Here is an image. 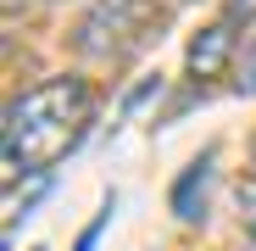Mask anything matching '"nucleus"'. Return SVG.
Here are the masks:
<instances>
[{"instance_id": "7ed1b4c3", "label": "nucleus", "mask_w": 256, "mask_h": 251, "mask_svg": "<svg viewBox=\"0 0 256 251\" xmlns=\"http://www.w3.org/2000/svg\"><path fill=\"white\" fill-rule=\"evenodd\" d=\"M234 17H223V23H206L195 39H190V51H184V67H190V78H223L228 73V62H234Z\"/></svg>"}, {"instance_id": "0eeeda50", "label": "nucleus", "mask_w": 256, "mask_h": 251, "mask_svg": "<svg viewBox=\"0 0 256 251\" xmlns=\"http://www.w3.org/2000/svg\"><path fill=\"white\" fill-rule=\"evenodd\" d=\"M228 17L234 23H256V0H228Z\"/></svg>"}, {"instance_id": "1a4fd4ad", "label": "nucleus", "mask_w": 256, "mask_h": 251, "mask_svg": "<svg viewBox=\"0 0 256 251\" xmlns=\"http://www.w3.org/2000/svg\"><path fill=\"white\" fill-rule=\"evenodd\" d=\"M250 179H256V151H250Z\"/></svg>"}, {"instance_id": "f257e3e1", "label": "nucleus", "mask_w": 256, "mask_h": 251, "mask_svg": "<svg viewBox=\"0 0 256 251\" xmlns=\"http://www.w3.org/2000/svg\"><path fill=\"white\" fill-rule=\"evenodd\" d=\"M95 123V90L78 73H56L45 84L22 90L6 106V173H50V167L90 134Z\"/></svg>"}, {"instance_id": "20e7f679", "label": "nucleus", "mask_w": 256, "mask_h": 251, "mask_svg": "<svg viewBox=\"0 0 256 251\" xmlns=\"http://www.w3.org/2000/svg\"><path fill=\"white\" fill-rule=\"evenodd\" d=\"M212 151H200L184 173H178V184H173V212L184 218V223H200L206 218V190H212Z\"/></svg>"}, {"instance_id": "423d86ee", "label": "nucleus", "mask_w": 256, "mask_h": 251, "mask_svg": "<svg viewBox=\"0 0 256 251\" xmlns=\"http://www.w3.org/2000/svg\"><path fill=\"white\" fill-rule=\"evenodd\" d=\"M240 95H256V39H250V51L240 62Z\"/></svg>"}, {"instance_id": "39448f33", "label": "nucleus", "mask_w": 256, "mask_h": 251, "mask_svg": "<svg viewBox=\"0 0 256 251\" xmlns=\"http://www.w3.org/2000/svg\"><path fill=\"white\" fill-rule=\"evenodd\" d=\"M106 223H112V201H106V206H100V218H95V223H90V229H84V234H78V251H95V240H100V234H106Z\"/></svg>"}, {"instance_id": "6e6552de", "label": "nucleus", "mask_w": 256, "mask_h": 251, "mask_svg": "<svg viewBox=\"0 0 256 251\" xmlns=\"http://www.w3.org/2000/svg\"><path fill=\"white\" fill-rule=\"evenodd\" d=\"M245 251H256V229H250V240H245Z\"/></svg>"}, {"instance_id": "f03ea898", "label": "nucleus", "mask_w": 256, "mask_h": 251, "mask_svg": "<svg viewBox=\"0 0 256 251\" xmlns=\"http://www.w3.org/2000/svg\"><path fill=\"white\" fill-rule=\"evenodd\" d=\"M156 28H162L156 0H95V12L84 17V28H78V51L100 56V62H117L128 51L150 45Z\"/></svg>"}]
</instances>
